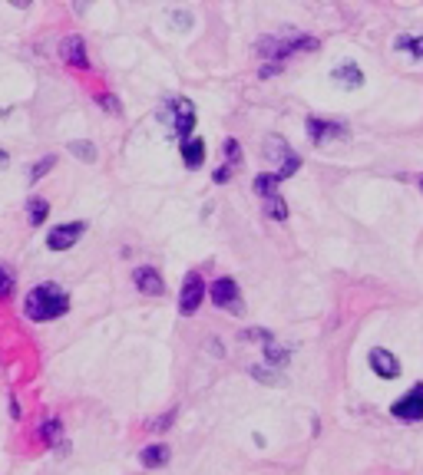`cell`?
<instances>
[{"label": "cell", "mask_w": 423, "mask_h": 475, "mask_svg": "<svg viewBox=\"0 0 423 475\" xmlns=\"http://www.w3.org/2000/svg\"><path fill=\"white\" fill-rule=\"evenodd\" d=\"M70 311V294L63 291L60 284L44 281L27 291V300H24V313L30 317L33 324H50L63 313Z\"/></svg>", "instance_id": "1"}, {"label": "cell", "mask_w": 423, "mask_h": 475, "mask_svg": "<svg viewBox=\"0 0 423 475\" xmlns=\"http://www.w3.org/2000/svg\"><path fill=\"white\" fill-rule=\"evenodd\" d=\"M159 122H166L169 129L176 133L179 142H189V139H196V106L192 99H169L166 106H159Z\"/></svg>", "instance_id": "2"}, {"label": "cell", "mask_w": 423, "mask_h": 475, "mask_svg": "<svg viewBox=\"0 0 423 475\" xmlns=\"http://www.w3.org/2000/svg\"><path fill=\"white\" fill-rule=\"evenodd\" d=\"M314 37H304V33H285V37H265L258 43V57L265 59H285L291 53H301V50H317Z\"/></svg>", "instance_id": "3"}, {"label": "cell", "mask_w": 423, "mask_h": 475, "mask_svg": "<svg viewBox=\"0 0 423 475\" xmlns=\"http://www.w3.org/2000/svg\"><path fill=\"white\" fill-rule=\"evenodd\" d=\"M205 294H209V287L202 281V274H198V271H189V274L182 278V291H179V313L182 317H192V313L202 307Z\"/></svg>", "instance_id": "4"}, {"label": "cell", "mask_w": 423, "mask_h": 475, "mask_svg": "<svg viewBox=\"0 0 423 475\" xmlns=\"http://www.w3.org/2000/svg\"><path fill=\"white\" fill-rule=\"evenodd\" d=\"M209 297H212L215 307H225V311H235V313L245 311L242 294H238V284L232 281V278H218V281H212Z\"/></svg>", "instance_id": "5"}, {"label": "cell", "mask_w": 423, "mask_h": 475, "mask_svg": "<svg viewBox=\"0 0 423 475\" xmlns=\"http://www.w3.org/2000/svg\"><path fill=\"white\" fill-rule=\"evenodd\" d=\"M83 231H86V224H83V222L53 224V228H50V235H46V248H50V251H70L76 241L83 238Z\"/></svg>", "instance_id": "6"}, {"label": "cell", "mask_w": 423, "mask_h": 475, "mask_svg": "<svg viewBox=\"0 0 423 475\" xmlns=\"http://www.w3.org/2000/svg\"><path fill=\"white\" fill-rule=\"evenodd\" d=\"M391 413L397 416V419H404V423H420L423 419V383L407 389V393L391 406Z\"/></svg>", "instance_id": "7"}, {"label": "cell", "mask_w": 423, "mask_h": 475, "mask_svg": "<svg viewBox=\"0 0 423 475\" xmlns=\"http://www.w3.org/2000/svg\"><path fill=\"white\" fill-rule=\"evenodd\" d=\"M60 59L73 70H90V53H86V40L79 33H70L60 40Z\"/></svg>", "instance_id": "8"}, {"label": "cell", "mask_w": 423, "mask_h": 475, "mask_svg": "<svg viewBox=\"0 0 423 475\" xmlns=\"http://www.w3.org/2000/svg\"><path fill=\"white\" fill-rule=\"evenodd\" d=\"M308 135H311L314 146H324L331 139H348V126L344 122H331V119L308 116Z\"/></svg>", "instance_id": "9"}, {"label": "cell", "mask_w": 423, "mask_h": 475, "mask_svg": "<svg viewBox=\"0 0 423 475\" xmlns=\"http://www.w3.org/2000/svg\"><path fill=\"white\" fill-rule=\"evenodd\" d=\"M133 284H136L146 297H162L166 294V281H162L159 267H152V264H139L136 271H133Z\"/></svg>", "instance_id": "10"}, {"label": "cell", "mask_w": 423, "mask_h": 475, "mask_svg": "<svg viewBox=\"0 0 423 475\" xmlns=\"http://www.w3.org/2000/svg\"><path fill=\"white\" fill-rule=\"evenodd\" d=\"M367 363H370V370L377 373L380 380H397V376H400V360H397L391 350H384V347H374V350L367 353Z\"/></svg>", "instance_id": "11"}, {"label": "cell", "mask_w": 423, "mask_h": 475, "mask_svg": "<svg viewBox=\"0 0 423 475\" xmlns=\"http://www.w3.org/2000/svg\"><path fill=\"white\" fill-rule=\"evenodd\" d=\"M331 79H337L344 89H361L364 86V70L354 63V59H344L331 70Z\"/></svg>", "instance_id": "12"}, {"label": "cell", "mask_w": 423, "mask_h": 475, "mask_svg": "<svg viewBox=\"0 0 423 475\" xmlns=\"http://www.w3.org/2000/svg\"><path fill=\"white\" fill-rule=\"evenodd\" d=\"M169 459H172V449L162 443H152L139 452V462H142L146 469H162V465H169Z\"/></svg>", "instance_id": "13"}, {"label": "cell", "mask_w": 423, "mask_h": 475, "mask_svg": "<svg viewBox=\"0 0 423 475\" xmlns=\"http://www.w3.org/2000/svg\"><path fill=\"white\" fill-rule=\"evenodd\" d=\"M182 162H185V168H202V162H205V142L202 139H189V142H182Z\"/></svg>", "instance_id": "14"}, {"label": "cell", "mask_w": 423, "mask_h": 475, "mask_svg": "<svg viewBox=\"0 0 423 475\" xmlns=\"http://www.w3.org/2000/svg\"><path fill=\"white\" fill-rule=\"evenodd\" d=\"M248 373L255 376L258 383H265V386H285V373H272L268 367H261V363H255V367H248Z\"/></svg>", "instance_id": "15"}, {"label": "cell", "mask_w": 423, "mask_h": 475, "mask_svg": "<svg viewBox=\"0 0 423 475\" xmlns=\"http://www.w3.org/2000/svg\"><path fill=\"white\" fill-rule=\"evenodd\" d=\"M278 182H281V178L274 175V172H268V175H255V192L265 195V198H274V195H278Z\"/></svg>", "instance_id": "16"}, {"label": "cell", "mask_w": 423, "mask_h": 475, "mask_svg": "<svg viewBox=\"0 0 423 475\" xmlns=\"http://www.w3.org/2000/svg\"><path fill=\"white\" fill-rule=\"evenodd\" d=\"M27 211H30V224H44L46 215H50V202H46V198H30V202H27Z\"/></svg>", "instance_id": "17"}, {"label": "cell", "mask_w": 423, "mask_h": 475, "mask_svg": "<svg viewBox=\"0 0 423 475\" xmlns=\"http://www.w3.org/2000/svg\"><path fill=\"white\" fill-rule=\"evenodd\" d=\"M70 152H73L76 159H83V162H96V146L86 142V139H73V142H70Z\"/></svg>", "instance_id": "18"}, {"label": "cell", "mask_w": 423, "mask_h": 475, "mask_svg": "<svg viewBox=\"0 0 423 475\" xmlns=\"http://www.w3.org/2000/svg\"><path fill=\"white\" fill-rule=\"evenodd\" d=\"M393 46H397V50H410L417 59H423V37H407V33H404V37L393 40Z\"/></svg>", "instance_id": "19"}, {"label": "cell", "mask_w": 423, "mask_h": 475, "mask_svg": "<svg viewBox=\"0 0 423 475\" xmlns=\"http://www.w3.org/2000/svg\"><path fill=\"white\" fill-rule=\"evenodd\" d=\"M265 211H268V218H274V222H285L288 218V205L281 195H274V198H265Z\"/></svg>", "instance_id": "20"}, {"label": "cell", "mask_w": 423, "mask_h": 475, "mask_svg": "<svg viewBox=\"0 0 423 475\" xmlns=\"http://www.w3.org/2000/svg\"><path fill=\"white\" fill-rule=\"evenodd\" d=\"M222 152H225V165H228V168L242 165V146H238L235 139H225V142H222Z\"/></svg>", "instance_id": "21"}, {"label": "cell", "mask_w": 423, "mask_h": 475, "mask_svg": "<svg viewBox=\"0 0 423 475\" xmlns=\"http://www.w3.org/2000/svg\"><path fill=\"white\" fill-rule=\"evenodd\" d=\"M40 439H44L46 445L57 443V439H60V419H44V423H40Z\"/></svg>", "instance_id": "22"}, {"label": "cell", "mask_w": 423, "mask_h": 475, "mask_svg": "<svg viewBox=\"0 0 423 475\" xmlns=\"http://www.w3.org/2000/svg\"><path fill=\"white\" fill-rule=\"evenodd\" d=\"M265 360H268V363H274V367H285V363H288V347L268 343V347H265Z\"/></svg>", "instance_id": "23"}, {"label": "cell", "mask_w": 423, "mask_h": 475, "mask_svg": "<svg viewBox=\"0 0 423 475\" xmlns=\"http://www.w3.org/2000/svg\"><path fill=\"white\" fill-rule=\"evenodd\" d=\"M298 168H301V155H298V152H291V155H288V162L281 165V168H278L274 175H278L281 182H285V178H291L294 172H298Z\"/></svg>", "instance_id": "24"}, {"label": "cell", "mask_w": 423, "mask_h": 475, "mask_svg": "<svg viewBox=\"0 0 423 475\" xmlns=\"http://www.w3.org/2000/svg\"><path fill=\"white\" fill-rule=\"evenodd\" d=\"M176 416H179V409H169L166 416H156V419H149L146 426H149L152 432H166L169 426H172V419H176Z\"/></svg>", "instance_id": "25"}, {"label": "cell", "mask_w": 423, "mask_h": 475, "mask_svg": "<svg viewBox=\"0 0 423 475\" xmlns=\"http://www.w3.org/2000/svg\"><path fill=\"white\" fill-rule=\"evenodd\" d=\"M53 165H57V159H53V155H44V159H40V162L30 168V182H40V178H44L46 172L53 168Z\"/></svg>", "instance_id": "26"}, {"label": "cell", "mask_w": 423, "mask_h": 475, "mask_svg": "<svg viewBox=\"0 0 423 475\" xmlns=\"http://www.w3.org/2000/svg\"><path fill=\"white\" fill-rule=\"evenodd\" d=\"M242 340H261L265 347H268V343H274V337H272V330H261V327H252V330H245V333H242Z\"/></svg>", "instance_id": "27"}, {"label": "cell", "mask_w": 423, "mask_h": 475, "mask_svg": "<svg viewBox=\"0 0 423 475\" xmlns=\"http://www.w3.org/2000/svg\"><path fill=\"white\" fill-rule=\"evenodd\" d=\"M10 291H14V271L0 264V297H7Z\"/></svg>", "instance_id": "28"}, {"label": "cell", "mask_w": 423, "mask_h": 475, "mask_svg": "<svg viewBox=\"0 0 423 475\" xmlns=\"http://www.w3.org/2000/svg\"><path fill=\"white\" fill-rule=\"evenodd\" d=\"M100 106H103V109H109L113 116H122V106H120V99H116V96H100Z\"/></svg>", "instance_id": "29"}, {"label": "cell", "mask_w": 423, "mask_h": 475, "mask_svg": "<svg viewBox=\"0 0 423 475\" xmlns=\"http://www.w3.org/2000/svg\"><path fill=\"white\" fill-rule=\"evenodd\" d=\"M228 175H232V168H228V165L215 168V182H218V185H222V182H228Z\"/></svg>", "instance_id": "30"}, {"label": "cell", "mask_w": 423, "mask_h": 475, "mask_svg": "<svg viewBox=\"0 0 423 475\" xmlns=\"http://www.w3.org/2000/svg\"><path fill=\"white\" fill-rule=\"evenodd\" d=\"M3 165H7V152L0 148V168H3Z\"/></svg>", "instance_id": "31"}, {"label": "cell", "mask_w": 423, "mask_h": 475, "mask_svg": "<svg viewBox=\"0 0 423 475\" xmlns=\"http://www.w3.org/2000/svg\"><path fill=\"white\" fill-rule=\"evenodd\" d=\"M420 188H423V178H420Z\"/></svg>", "instance_id": "32"}]
</instances>
